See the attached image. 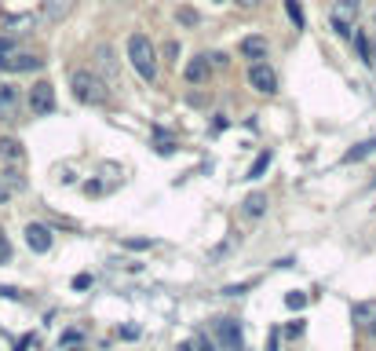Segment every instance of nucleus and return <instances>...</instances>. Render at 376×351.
Instances as JSON below:
<instances>
[{"instance_id": "obj_32", "label": "nucleus", "mask_w": 376, "mask_h": 351, "mask_svg": "<svg viewBox=\"0 0 376 351\" xmlns=\"http://www.w3.org/2000/svg\"><path fill=\"white\" fill-rule=\"evenodd\" d=\"M278 341H281V333L274 330V333H270V341H267V351H278Z\"/></svg>"}, {"instance_id": "obj_14", "label": "nucleus", "mask_w": 376, "mask_h": 351, "mask_svg": "<svg viewBox=\"0 0 376 351\" xmlns=\"http://www.w3.org/2000/svg\"><path fill=\"white\" fill-rule=\"evenodd\" d=\"M241 213L249 216V219H259V216L267 213V194H259V190H256V194H249V198L241 201Z\"/></svg>"}, {"instance_id": "obj_4", "label": "nucleus", "mask_w": 376, "mask_h": 351, "mask_svg": "<svg viewBox=\"0 0 376 351\" xmlns=\"http://www.w3.org/2000/svg\"><path fill=\"white\" fill-rule=\"evenodd\" d=\"M212 341L223 348V351H241L245 336H241V326L234 318H216L212 322Z\"/></svg>"}, {"instance_id": "obj_11", "label": "nucleus", "mask_w": 376, "mask_h": 351, "mask_svg": "<svg viewBox=\"0 0 376 351\" xmlns=\"http://www.w3.org/2000/svg\"><path fill=\"white\" fill-rule=\"evenodd\" d=\"M37 66H41V59L30 55V51H15V55L4 62V70H8V73H26V70H37Z\"/></svg>"}, {"instance_id": "obj_26", "label": "nucleus", "mask_w": 376, "mask_h": 351, "mask_svg": "<svg viewBox=\"0 0 376 351\" xmlns=\"http://www.w3.org/2000/svg\"><path fill=\"white\" fill-rule=\"evenodd\" d=\"M176 351H201V336H190V341H183Z\"/></svg>"}, {"instance_id": "obj_28", "label": "nucleus", "mask_w": 376, "mask_h": 351, "mask_svg": "<svg viewBox=\"0 0 376 351\" xmlns=\"http://www.w3.org/2000/svg\"><path fill=\"white\" fill-rule=\"evenodd\" d=\"M249 285H252V282H241V285H227L223 293H227V296H238V293H245V289H249Z\"/></svg>"}, {"instance_id": "obj_37", "label": "nucleus", "mask_w": 376, "mask_h": 351, "mask_svg": "<svg viewBox=\"0 0 376 351\" xmlns=\"http://www.w3.org/2000/svg\"><path fill=\"white\" fill-rule=\"evenodd\" d=\"M373 26H376V15H373Z\"/></svg>"}, {"instance_id": "obj_6", "label": "nucleus", "mask_w": 376, "mask_h": 351, "mask_svg": "<svg viewBox=\"0 0 376 351\" xmlns=\"http://www.w3.org/2000/svg\"><path fill=\"white\" fill-rule=\"evenodd\" d=\"M30 110H33V117H48L51 110H55V88H51L48 81H37L30 88Z\"/></svg>"}, {"instance_id": "obj_34", "label": "nucleus", "mask_w": 376, "mask_h": 351, "mask_svg": "<svg viewBox=\"0 0 376 351\" xmlns=\"http://www.w3.org/2000/svg\"><path fill=\"white\" fill-rule=\"evenodd\" d=\"M0 260H8V242H4V234H0Z\"/></svg>"}, {"instance_id": "obj_15", "label": "nucleus", "mask_w": 376, "mask_h": 351, "mask_svg": "<svg viewBox=\"0 0 376 351\" xmlns=\"http://www.w3.org/2000/svg\"><path fill=\"white\" fill-rule=\"evenodd\" d=\"M373 154H376V136H373V139H366V143H358V147H351V150L344 154V161H347V165H355V161L373 158Z\"/></svg>"}, {"instance_id": "obj_36", "label": "nucleus", "mask_w": 376, "mask_h": 351, "mask_svg": "<svg viewBox=\"0 0 376 351\" xmlns=\"http://www.w3.org/2000/svg\"><path fill=\"white\" fill-rule=\"evenodd\" d=\"M70 351H81V348H70Z\"/></svg>"}, {"instance_id": "obj_2", "label": "nucleus", "mask_w": 376, "mask_h": 351, "mask_svg": "<svg viewBox=\"0 0 376 351\" xmlns=\"http://www.w3.org/2000/svg\"><path fill=\"white\" fill-rule=\"evenodd\" d=\"M70 88H73V99L77 102H88V107H102L106 102V88L110 84H102V77L95 70H73L70 77Z\"/></svg>"}, {"instance_id": "obj_33", "label": "nucleus", "mask_w": 376, "mask_h": 351, "mask_svg": "<svg viewBox=\"0 0 376 351\" xmlns=\"http://www.w3.org/2000/svg\"><path fill=\"white\" fill-rule=\"evenodd\" d=\"M8 198H11V187H4V183H0V205H4Z\"/></svg>"}, {"instance_id": "obj_7", "label": "nucleus", "mask_w": 376, "mask_h": 351, "mask_svg": "<svg viewBox=\"0 0 376 351\" xmlns=\"http://www.w3.org/2000/svg\"><path fill=\"white\" fill-rule=\"evenodd\" d=\"M249 84L256 88L259 96H274V92H278V77H274V70H270L267 62H252V70H249Z\"/></svg>"}, {"instance_id": "obj_30", "label": "nucleus", "mask_w": 376, "mask_h": 351, "mask_svg": "<svg viewBox=\"0 0 376 351\" xmlns=\"http://www.w3.org/2000/svg\"><path fill=\"white\" fill-rule=\"evenodd\" d=\"M124 245H128V249H147V245H150V242H147V238H128Z\"/></svg>"}, {"instance_id": "obj_27", "label": "nucleus", "mask_w": 376, "mask_h": 351, "mask_svg": "<svg viewBox=\"0 0 376 351\" xmlns=\"http://www.w3.org/2000/svg\"><path fill=\"white\" fill-rule=\"evenodd\" d=\"M164 59L179 62V44H176V41H168V44H164Z\"/></svg>"}, {"instance_id": "obj_16", "label": "nucleus", "mask_w": 376, "mask_h": 351, "mask_svg": "<svg viewBox=\"0 0 376 351\" xmlns=\"http://www.w3.org/2000/svg\"><path fill=\"white\" fill-rule=\"evenodd\" d=\"M270 161H274V154H270V150H263V154H259V158L252 161V168H249V172H245V179H263V172L270 168Z\"/></svg>"}, {"instance_id": "obj_20", "label": "nucleus", "mask_w": 376, "mask_h": 351, "mask_svg": "<svg viewBox=\"0 0 376 351\" xmlns=\"http://www.w3.org/2000/svg\"><path fill=\"white\" fill-rule=\"evenodd\" d=\"M355 44H358V55H361V59H366V62H376L373 48H369V33H355Z\"/></svg>"}, {"instance_id": "obj_5", "label": "nucleus", "mask_w": 376, "mask_h": 351, "mask_svg": "<svg viewBox=\"0 0 376 351\" xmlns=\"http://www.w3.org/2000/svg\"><path fill=\"white\" fill-rule=\"evenodd\" d=\"M95 70L106 77L110 88H124V81H121V66H118V59H113V48H110V44H99V48H95Z\"/></svg>"}, {"instance_id": "obj_24", "label": "nucleus", "mask_w": 376, "mask_h": 351, "mask_svg": "<svg viewBox=\"0 0 376 351\" xmlns=\"http://www.w3.org/2000/svg\"><path fill=\"white\" fill-rule=\"evenodd\" d=\"M285 336H289V341H296V336H303V322L296 318V322H289V326H285Z\"/></svg>"}, {"instance_id": "obj_9", "label": "nucleus", "mask_w": 376, "mask_h": 351, "mask_svg": "<svg viewBox=\"0 0 376 351\" xmlns=\"http://www.w3.org/2000/svg\"><path fill=\"white\" fill-rule=\"evenodd\" d=\"M238 51H241V59H252V62L267 59V37H259V33L245 37V41L238 44Z\"/></svg>"}, {"instance_id": "obj_13", "label": "nucleus", "mask_w": 376, "mask_h": 351, "mask_svg": "<svg viewBox=\"0 0 376 351\" xmlns=\"http://www.w3.org/2000/svg\"><path fill=\"white\" fill-rule=\"evenodd\" d=\"M183 77L190 84H201V81H209V55H198V59H190L187 62V70H183Z\"/></svg>"}, {"instance_id": "obj_22", "label": "nucleus", "mask_w": 376, "mask_h": 351, "mask_svg": "<svg viewBox=\"0 0 376 351\" xmlns=\"http://www.w3.org/2000/svg\"><path fill=\"white\" fill-rule=\"evenodd\" d=\"M285 304H289L292 311H300V307H307V293H300V289H292L289 296H285Z\"/></svg>"}, {"instance_id": "obj_25", "label": "nucleus", "mask_w": 376, "mask_h": 351, "mask_svg": "<svg viewBox=\"0 0 376 351\" xmlns=\"http://www.w3.org/2000/svg\"><path fill=\"white\" fill-rule=\"evenodd\" d=\"M179 22L194 26V22H198V11H194V8H179Z\"/></svg>"}, {"instance_id": "obj_18", "label": "nucleus", "mask_w": 376, "mask_h": 351, "mask_svg": "<svg viewBox=\"0 0 376 351\" xmlns=\"http://www.w3.org/2000/svg\"><path fill=\"white\" fill-rule=\"evenodd\" d=\"M355 322L358 326H373L376 322V304H355Z\"/></svg>"}, {"instance_id": "obj_38", "label": "nucleus", "mask_w": 376, "mask_h": 351, "mask_svg": "<svg viewBox=\"0 0 376 351\" xmlns=\"http://www.w3.org/2000/svg\"><path fill=\"white\" fill-rule=\"evenodd\" d=\"M373 183H376V179H373Z\"/></svg>"}, {"instance_id": "obj_1", "label": "nucleus", "mask_w": 376, "mask_h": 351, "mask_svg": "<svg viewBox=\"0 0 376 351\" xmlns=\"http://www.w3.org/2000/svg\"><path fill=\"white\" fill-rule=\"evenodd\" d=\"M128 59H132L135 73H139L147 84L158 81V48L150 44L147 33H132V37H128Z\"/></svg>"}, {"instance_id": "obj_8", "label": "nucleus", "mask_w": 376, "mask_h": 351, "mask_svg": "<svg viewBox=\"0 0 376 351\" xmlns=\"http://www.w3.org/2000/svg\"><path fill=\"white\" fill-rule=\"evenodd\" d=\"M26 245H30L33 253H51V245H55V238H51V231L44 224H30L26 227Z\"/></svg>"}, {"instance_id": "obj_21", "label": "nucleus", "mask_w": 376, "mask_h": 351, "mask_svg": "<svg viewBox=\"0 0 376 351\" xmlns=\"http://www.w3.org/2000/svg\"><path fill=\"white\" fill-rule=\"evenodd\" d=\"M15 51H19V44L11 41V37H0V70H4V62L15 55Z\"/></svg>"}, {"instance_id": "obj_31", "label": "nucleus", "mask_w": 376, "mask_h": 351, "mask_svg": "<svg viewBox=\"0 0 376 351\" xmlns=\"http://www.w3.org/2000/svg\"><path fill=\"white\" fill-rule=\"evenodd\" d=\"M121 336H124V341H135V336H139V326H124Z\"/></svg>"}, {"instance_id": "obj_17", "label": "nucleus", "mask_w": 376, "mask_h": 351, "mask_svg": "<svg viewBox=\"0 0 376 351\" xmlns=\"http://www.w3.org/2000/svg\"><path fill=\"white\" fill-rule=\"evenodd\" d=\"M66 11H70V0H44V19L48 22H59Z\"/></svg>"}, {"instance_id": "obj_29", "label": "nucleus", "mask_w": 376, "mask_h": 351, "mask_svg": "<svg viewBox=\"0 0 376 351\" xmlns=\"http://www.w3.org/2000/svg\"><path fill=\"white\" fill-rule=\"evenodd\" d=\"M88 285H92V275H77L73 278V289H88Z\"/></svg>"}, {"instance_id": "obj_12", "label": "nucleus", "mask_w": 376, "mask_h": 351, "mask_svg": "<svg viewBox=\"0 0 376 351\" xmlns=\"http://www.w3.org/2000/svg\"><path fill=\"white\" fill-rule=\"evenodd\" d=\"M0 158L11 161V165H22V158H26L22 143H19L15 136H0Z\"/></svg>"}, {"instance_id": "obj_35", "label": "nucleus", "mask_w": 376, "mask_h": 351, "mask_svg": "<svg viewBox=\"0 0 376 351\" xmlns=\"http://www.w3.org/2000/svg\"><path fill=\"white\" fill-rule=\"evenodd\" d=\"M238 4H241V8H256V4H259V0H238Z\"/></svg>"}, {"instance_id": "obj_19", "label": "nucleus", "mask_w": 376, "mask_h": 351, "mask_svg": "<svg viewBox=\"0 0 376 351\" xmlns=\"http://www.w3.org/2000/svg\"><path fill=\"white\" fill-rule=\"evenodd\" d=\"M285 11H289V19L296 22V30H303L307 19H303V8H300V0H285Z\"/></svg>"}, {"instance_id": "obj_23", "label": "nucleus", "mask_w": 376, "mask_h": 351, "mask_svg": "<svg viewBox=\"0 0 376 351\" xmlns=\"http://www.w3.org/2000/svg\"><path fill=\"white\" fill-rule=\"evenodd\" d=\"M172 150H176L172 136H168V132H161V128H158V154H172Z\"/></svg>"}, {"instance_id": "obj_10", "label": "nucleus", "mask_w": 376, "mask_h": 351, "mask_svg": "<svg viewBox=\"0 0 376 351\" xmlns=\"http://www.w3.org/2000/svg\"><path fill=\"white\" fill-rule=\"evenodd\" d=\"M19 88L15 84H0V117H4V121H11V117L19 114Z\"/></svg>"}, {"instance_id": "obj_3", "label": "nucleus", "mask_w": 376, "mask_h": 351, "mask_svg": "<svg viewBox=\"0 0 376 351\" xmlns=\"http://www.w3.org/2000/svg\"><path fill=\"white\" fill-rule=\"evenodd\" d=\"M358 11H361V0H336L332 11H329V26L340 37H351L355 22H358Z\"/></svg>"}]
</instances>
